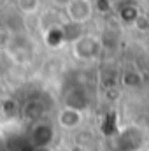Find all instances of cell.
<instances>
[{"label": "cell", "instance_id": "1", "mask_svg": "<svg viewBox=\"0 0 149 151\" xmlns=\"http://www.w3.org/2000/svg\"><path fill=\"white\" fill-rule=\"evenodd\" d=\"M74 51L75 56H79V58H84V60L95 58L100 53V42L90 35H82L79 40H75Z\"/></svg>", "mask_w": 149, "mask_h": 151}, {"label": "cell", "instance_id": "3", "mask_svg": "<svg viewBox=\"0 0 149 151\" xmlns=\"http://www.w3.org/2000/svg\"><path fill=\"white\" fill-rule=\"evenodd\" d=\"M81 121H82V114L79 111L69 109V107H65L63 111H60V114H58V123L62 127H65V128H75Z\"/></svg>", "mask_w": 149, "mask_h": 151}, {"label": "cell", "instance_id": "2", "mask_svg": "<svg viewBox=\"0 0 149 151\" xmlns=\"http://www.w3.org/2000/svg\"><path fill=\"white\" fill-rule=\"evenodd\" d=\"M91 4L90 2H70L67 5V14L70 18V23H77V25H82L86 19H90L91 16Z\"/></svg>", "mask_w": 149, "mask_h": 151}, {"label": "cell", "instance_id": "5", "mask_svg": "<svg viewBox=\"0 0 149 151\" xmlns=\"http://www.w3.org/2000/svg\"><path fill=\"white\" fill-rule=\"evenodd\" d=\"M125 84H128V86L140 84V76L137 74V72H126L125 74Z\"/></svg>", "mask_w": 149, "mask_h": 151}, {"label": "cell", "instance_id": "6", "mask_svg": "<svg viewBox=\"0 0 149 151\" xmlns=\"http://www.w3.org/2000/svg\"><path fill=\"white\" fill-rule=\"evenodd\" d=\"M137 16H139V12H137L133 7H126V9H123V11H121V18H123V19H126V21H132V23H133Z\"/></svg>", "mask_w": 149, "mask_h": 151}, {"label": "cell", "instance_id": "7", "mask_svg": "<svg viewBox=\"0 0 149 151\" xmlns=\"http://www.w3.org/2000/svg\"><path fill=\"white\" fill-rule=\"evenodd\" d=\"M133 23H135V27H137L139 30H148L149 28V19L144 16V14H139V16L135 18Z\"/></svg>", "mask_w": 149, "mask_h": 151}, {"label": "cell", "instance_id": "4", "mask_svg": "<svg viewBox=\"0 0 149 151\" xmlns=\"http://www.w3.org/2000/svg\"><path fill=\"white\" fill-rule=\"evenodd\" d=\"M32 139H34V142H35L37 146H46V144L53 139V130H51V127H47V125H44V123H39L37 127L34 128V132H32Z\"/></svg>", "mask_w": 149, "mask_h": 151}]
</instances>
